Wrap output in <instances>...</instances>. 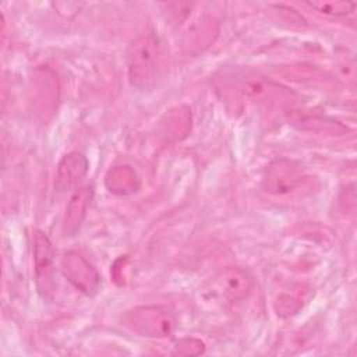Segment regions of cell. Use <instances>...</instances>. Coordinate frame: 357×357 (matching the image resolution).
Wrapping results in <instances>:
<instances>
[{
	"label": "cell",
	"mask_w": 357,
	"mask_h": 357,
	"mask_svg": "<svg viewBox=\"0 0 357 357\" xmlns=\"http://www.w3.org/2000/svg\"><path fill=\"white\" fill-rule=\"evenodd\" d=\"M162 60V43L155 35L145 33L135 38L126 52L130 84L138 89L152 88L158 79Z\"/></svg>",
	"instance_id": "obj_1"
},
{
	"label": "cell",
	"mask_w": 357,
	"mask_h": 357,
	"mask_svg": "<svg viewBox=\"0 0 357 357\" xmlns=\"http://www.w3.org/2000/svg\"><path fill=\"white\" fill-rule=\"evenodd\" d=\"M219 81L222 82V86L219 88H223V91H229L234 95H238L241 99L284 103L290 102L293 98V93L290 91L252 70L241 68L227 71L223 73Z\"/></svg>",
	"instance_id": "obj_2"
},
{
	"label": "cell",
	"mask_w": 357,
	"mask_h": 357,
	"mask_svg": "<svg viewBox=\"0 0 357 357\" xmlns=\"http://www.w3.org/2000/svg\"><path fill=\"white\" fill-rule=\"evenodd\" d=\"M120 322L130 332L151 337L165 339L176 331V318L172 311L162 305H138L123 312Z\"/></svg>",
	"instance_id": "obj_3"
},
{
	"label": "cell",
	"mask_w": 357,
	"mask_h": 357,
	"mask_svg": "<svg viewBox=\"0 0 357 357\" xmlns=\"http://www.w3.org/2000/svg\"><path fill=\"white\" fill-rule=\"evenodd\" d=\"M32 254L38 290L45 300H50L56 289L54 248L47 234L39 229L32 231Z\"/></svg>",
	"instance_id": "obj_4"
},
{
	"label": "cell",
	"mask_w": 357,
	"mask_h": 357,
	"mask_svg": "<svg viewBox=\"0 0 357 357\" xmlns=\"http://www.w3.org/2000/svg\"><path fill=\"white\" fill-rule=\"evenodd\" d=\"M305 178L304 166L293 159L279 158L268 163L264 170L262 185L273 195H286L294 191Z\"/></svg>",
	"instance_id": "obj_5"
},
{
	"label": "cell",
	"mask_w": 357,
	"mask_h": 357,
	"mask_svg": "<svg viewBox=\"0 0 357 357\" xmlns=\"http://www.w3.org/2000/svg\"><path fill=\"white\" fill-rule=\"evenodd\" d=\"M64 278L81 293L93 297L100 289V275L96 268L77 251H67L60 261Z\"/></svg>",
	"instance_id": "obj_6"
},
{
	"label": "cell",
	"mask_w": 357,
	"mask_h": 357,
	"mask_svg": "<svg viewBox=\"0 0 357 357\" xmlns=\"http://www.w3.org/2000/svg\"><path fill=\"white\" fill-rule=\"evenodd\" d=\"M254 287L251 275L237 266H227L218 272L212 279V289L227 301L237 303L247 298Z\"/></svg>",
	"instance_id": "obj_7"
},
{
	"label": "cell",
	"mask_w": 357,
	"mask_h": 357,
	"mask_svg": "<svg viewBox=\"0 0 357 357\" xmlns=\"http://www.w3.org/2000/svg\"><path fill=\"white\" fill-rule=\"evenodd\" d=\"M191 110L187 106H174L159 119L156 124V137L162 142L174 144L184 139L191 131Z\"/></svg>",
	"instance_id": "obj_8"
},
{
	"label": "cell",
	"mask_w": 357,
	"mask_h": 357,
	"mask_svg": "<svg viewBox=\"0 0 357 357\" xmlns=\"http://www.w3.org/2000/svg\"><path fill=\"white\" fill-rule=\"evenodd\" d=\"M93 197V188L92 185H84L74 191V194L70 197V201L66 208L64 220H63V233L66 237L75 236L88 212V208L91 205Z\"/></svg>",
	"instance_id": "obj_9"
},
{
	"label": "cell",
	"mask_w": 357,
	"mask_h": 357,
	"mask_svg": "<svg viewBox=\"0 0 357 357\" xmlns=\"http://www.w3.org/2000/svg\"><path fill=\"white\" fill-rule=\"evenodd\" d=\"M88 167L89 163L84 153L77 151L66 153L57 165L54 181L56 190L66 191L74 187L78 181H81L85 177V174L88 173Z\"/></svg>",
	"instance_id": "obj_10"
},
{
	"label": "cell",
	"mask_w": 357,
	"mask_h": 357,
	"mask_svg": "<svg viewBox=\"0 0 357 357\" xmlns=\"http://www.w3.org/2000/svg\"><path fill=\"white\" fill-rule=\"evenodd\" d=\"M105 187L113 195H132L141 188V178L131 166L119 165L107 170L105 176Z\"/></svg>",
	"instance_id": "obj_11"
},
{
	"label": "cell",
	"mask_w": 357,
	"mask_h": 357,
	"mask_svg": "<svg viewBox=\"0 0 357 357\" xmlns=\"http://www.w3.org/2000/svg\"><path fill=\"white\" fill-rule=\"evenodd\" d=\"M290 121L300 130H305V131H324V132H335V134H340L346 131V127L342 126L340 123L328 117L312 114V113L293 112L290 116Z\"/></svg>",
	"instance_id": "obj_12"
},
{
	"label": "cell",
	"mask_w": 357,
	"mask_h": 357,
	"mask_svg": "<svg viewBox=\"0 0 357 357\" xmlns=\"http://www.w3.org/2000/svg\"><path fill=\"white\" fill-rule=\"evenodd\" d=\"M305 4L319 14L329 15V17H346L354 11L356 3L354 1H305Z\"/></svg>",
	"instance_id": "obj_13"
},
{
	"label": "cell",
	"mask_w": 357,
	"mask_h": 357,
	"mask_svg": "<svg viewBox=\"0 0 357 357\" xmlns=\"http://www.w3.org/2000/svg\"><path fill=\"white\" fill-rule=\"evenodd\" d=\"M303 307V298L294 296V294H280L278 296L273 308L276 314L282 318L290 317L297 314Z\"/></svg>",
	"instance_id": "obj_14"
},
{
	"label": "cell",
	"mask_w": 357,
	"mask_h": 357,
	"mask_svg": "<svg viewBox=\"0 0 357 357\" xmlns=\"http://www.w3.org/2000/svg\"><path fill=\"white\" fill-rule=\"evenodd\" d=\"M205 351V343L195 337H184L174 343L173 353L178 356H198Z\"/></svg>",
	"instance_id": "obj_15"
}]
</instances>
